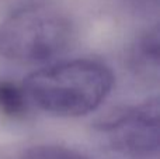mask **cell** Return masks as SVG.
<instances>
[{"label":"cell","mask_w":160,"mask_h":159,"mask_svg":"<svg viewBox=\"0 0 160 159\" xmlns=\"http://www.w3.org/2000/svg\"><path fill=\"white\" fill-rule=\"evenodd\" d=\"M21 159H91L87 155L62 145H32L21 155Z\"/></svg>","instance_id":"cell-6"},{"label":"cell","mask_w":160,"mask_h":159,"mask_svg":"<svg viewBox=\"0 0 160 159\" xmlns=\"http://www.w3.org/2000/svg\"><path fill=\"white\" fill-rule=\"evenodd\" d=\"M159 115V97L155 96L110 111L96 121L94 130L117 154L136 159L152 158L160 146Z\"/></svg>","instance_id":"cell-3"},{"label":"cell","mask_w":160,"mask_h":159,"mask_svg":"<svg viewBox=\"0 0 160 159\" xmlns=\"http://www.w3.org/2000/svg\"><path fill=\"white\" fill-rule=\"evenodd\" d=\"M129 65L142 78H158L159 73V30L152 28L142 34L132 45Z\"/></svg>","instance_id":"cell-4"},{"label":"cell","mask_w":160,"mask_h":159,"mask_svg":"<svg viewBox=\"0 0 160 159\" xmlns=\"http://www.w3.org/2000/svg\"><path fill=\"white\" fill-rule=\"evenodd\" d=\"M30 104L55 117H83L102 104L114 87L105 64L79 58L34 70L22 82Z\"/></svg>","instance_id":"cell-1"},{"label":"cell","mask_w":160,"mask_h":159,"mask_svg":"<svg viewBox=\"0 0 160 159\" xmlns=\"http://www.w3.org/2000/svg\"><path fill=\"white\" fill-rule=\"evenodd\" d=\"M22 83L10 79H0V115L8 120H21L27 115L30 109Z\"/></svg>","instance_id":"cell-5"},{"label":"cell","mask_w":160,"mask_h":159,"mask_svg":"<svg viewBox=\"0 0 160 159\" xmlns=\"http://www.w3.org/2000/svg\"><path fill=\"white\" fill-rule=\"evenodd\" d=\"M73 24L49 3H28L0 24V56L20 65H41L63 55L73 42Z\"/></svg>","instance_id":"cell-2"}]
</instances>
